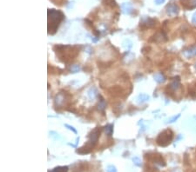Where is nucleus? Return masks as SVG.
Masks as SVG:
<instances>
[{"instance_id": "f257e3e1", "label": "nucleus", "mask_w": 196, "mask_h": 172, "mask_svg": "<svg viewBox=\"0 0 196 172\" xmlns=\"http://www.w3.org/2000/svg\"><path fill=\"white\" fill-rule=\"evenodd\" d=\"M53 50L56 52L57 57L64 63H68L73 60L79 53L77 46L57 44L53 47Z\"/></svg>"}, {"instance_id": "f03ea898", "label": "nucleus", "mask_w": 196, "mask_h": 172, "mask_svg": "<svg viewBox=\"0 0 196 172\" xmlns=\"http://www.w3.org/2000/svg\"><path fill=\"white\" fill-rule=\"evenodd\" d=\"M48 34L53 35L58 31L60 24L65 19L64 13L59 10L48 9Z\"/></svg>"}, {"instance_id": "7ed1b4c3", "label": "nucleus", "mask_w": 196, "mask_h": 172, "mask_svg": "<svg viewBox=\"0 0 196 172\" xmlns=\"http://www.w3.org/2000/svg\"><path fill=\"white\" fill-rule=\"evenodd\" d=\"M102 129L100 127H96L93 130L91 131V133L88 135V141L87 143L81 148H79L77 150V153L79 154H88L92 151V150L95 147L97 142H98L100 133Z\"/></svg>"}, {"instance_id": "20e7f679", "label": "nucleus", "mask_w": 196, "mask_h": 172, "mask_svg": "<svg viewBox=\"0 0 196 172\" xmlns=\"http://www.w3.org/2000/svg\"><path fill=\"white\" fill-rule=\"evenodd\" d=\"M174 139V132L172 129H167L159 133L158 137L156 138V143L158 145L161 147H166L171 143Z\"/></svg>"}, {"instance_id": "39448f33", "label": "nucleus", "mask_w": 196, "mask_h": 172, "mask_svg": "<svg viewBox=\"0 0 196 172\" xmlns=\"http://www.w3.org/2000/svg\"><path fill=\"white\" fill-rule=\"evenodd\" d=\"M145 157L146 159L148 161H151L156 164H159L160 166H166V162L163 158V157L159 154V153H154V152H152V153H147L145 155Z\"/></svg>"}, {"instance_id": "423d86ee", "label": "nucleus", "mask_w": 196, "mask_h": 172, "mask_svg": "<svg viewBox=\"0 0 196 172\" xmlns=\"http://www.w3.org/2000/svg\"><path fill=\"white\" fill-rule=\"evenodd\" d=\"M157 20L154 18H152L150 17H143L141 20V29H149V28H152L154 26H156Z\"/></svg>"}, {"instance_id": "0eeeda50", "label": "nucleus", "mask_w": 196, "mask_h": 172, "mask_svg": "<svg viewBox=\"0 0 196 172\" xmlns=\"http://www.w3.org/2000/svg\"><path fill=\"white\" fill-rule=\"evenodd\" d=\"M66 101V94L63 92H59L56 95L54 98V104L58 108H62Z\"/></svg>"}, {"instance_id": "6e6552de", "label": "nucleus", "mask_w": 196, "mask_h": 172, "mask_svg": "<svg viewBox=\"0 0 196 172\" xmlns=\"http://www.w3.org/2000/svg\"><path fill=\"white\" fill-rule=\"evenodd\" d=\"M166 14L170 17H174L177 16L180 12V9L178 7V5L175 3H170L166 5Z\"/></svg>"}, {"instance_id": "1a4fd4ad", "label": "nucleus", "mask_w": 196, "mask_h": 172, "mask_svg": "<svg viewBox=\"0 0 196 172\" xmlns=\"http://www.w3.org/2000/svg\"><path fill=\"white\" fill-rule=\"evenodd\" d=\"M107 92L110 96L117 97V96H122L124 95V89L120 88V86H112L110 87L107 89Z\"/></svg>"}, {"instance_id": "9d476101", "label": "nucleus", "mask_w": 196, "mask_h": 172, "mask_svg": "<svg viewBox=\"0 0 196 172\" xmlns=\"http://www.w3.org/2000/svg\"><path fill=\"white\" fill-rule=\"evenodd\" d=\"M181 83H180V78L179 77H177V78H175V79H174L173 81H172V83L170 84V85H167V89L170 91V93H173V92H175V91H177L180 88H181ZM168 91V92H169Z\"/></svg>"}, {"instance_id": "9b49d317", "label": "nucleus", "mask_w": 196, "mask_h": 172, "mask_svg": "<svg viewBox=\"0 0 196 172\" xmlns=\"http://www.w3.org/2000/svg\"><path fill=\"white\" fill-rule=\"evenodd\" d=\"M181 5L186 10H193L196 8V0H180Z\"/></svg>"}, {"instance_id": "f8f14e48", "label": "nucleus", "mask_w": 196, "mask_h": 172, "mask_svg": "<svg viewBox=\"0 0 196 172\" xmlns=\"http://www.w3.org/2000/svg\"><path fill=\"white\" fill-rule=\"evenodd\" d=\"M182 54L186 58H192L194 57H196V45L189 47L188 49L183 50Z\"/></svg>"}, {"instance_id": "ddd939ff", "label": "nucleus", "mask_w": 196, "mask_h": 172, "mask_svg": "<svg viewBox=\"0 0 196 172\" xmlns=\"http://www.w3.org/2000/svg\"><path fill=\"white\" fill-rule=\"evenodd\" d=\"M120 7H121L122 12L124 14H131L133 10V5L131 3H121Z\"/></svg>"}, {"instance_id": "4468645a", "label": "nucleus", "mask_w": 196, "mask_h": 172, "mask_svg": "<svg viewBox=\"0 0 196 172\" xmlns=\"http://www.w3.org/2000/svg\"><path fill=\"white\" fill-rule=\"evenodd\" d=\"M152 38H153V39H154V42H165V41L167 40L166 36V34H165L164 31L157 32Z\"/></svg>"}, {"instance_id": "2eb2a0df", "label": "nucleus", "mask_w": 196, "mask_h": 172, "mask_svg": "<svg viewBox=\"0 0 196 172\" xmlns=\"http://www.w3.org/2000/svg\"><path fill=\"white\" fill-rule=\"evenodd\" d=\"M87 95H88V96H89L90 99H92V100L95 99L97 97V96H98V91H97L96 88L95 87L90 88L88 89V91H87Z\"/></svg>"}, {"instance_id": "dca6fc26", "label": "nucleus", "mask_w": 196, "mask_h": 172, "mask_svg": "<svg viewBox=\"0 0 196 172\" xmlns=\"http://www.w3.org/2000/svg\"><path fill=\"white\" fill-rule=\"evenodd\" d=\"M153 78H154V80L158 84H163L166 81V77L162 73H156V74H154Z\"/></svg>"}, {"instance_id": "f3484780", "label": "nucleus", "mask_w": 196, "mask_h": 172, "mask_svg": "<svg viewBox=\"0 0 196 172\" xmlns=\"http://www.w3.org/2000/svg\"><path fill=\"white\" fill-rule=\"evenodd\" d=\"M149 96L147 94H145V93H141L138 96H137V102L139 103H143L145 102H147L149 100Z\"/></svg>"}, {"instance_id": "a211bd4d", "label": "nucleus", "mask_w": 196, "mask_h": 172, "mask_svg": "<svg viewBox=\"0 0 196 172\" xmlns=\"http://www.w3.org/2000/svg\"><path fill=\"white\" fill-rule=\"evenodd\" d=\"M99 102H98V110L99 111H102V112H104L105 111V107H106V103H105V101L102 98V96H99Z\"/></svg>"}, {"instance_id": "6ab92c4d", "label": "nucleus", "mask_w": 196, "mask_h": 172, "mask_svg": "<svg viewBox=\"0 0 196 172\" xmlns=\"http://www.w3.org/2000/svg\"><path fill=\"white\" fill-rule=\"evenodd\" d=\"M103 3L108 7H111V8H114V7H117V3L115 2V0H104L103 1Z\"/></svg>"}, {"instance_id": "aec40b11", "label": "nucleus", "mask_w": 196, "mask_h": 172, "mask_svg": "<svg viewBox=\"0 0 196 172\" xmlns=\"http://www.w3.org/2000/svg\"><path fill=\"white\" fill-rule=\"evenodd\" d=\"M80 70H81V68H80V66L78 65V64H73V65H71V66L69 67V71H70L72 73H77V72L80 71Z\"/></svg>"}, {"instance_id": "412c9836", "label": "nucleus", "mask_w": 196, "mask_h": 172, "mask_svg": "<svg viewBox=\"0 0 196 172\" xmlns=\"http://www.w3.org/2000/svg\"><path fill=\"white\" fill-rule=\"evenodd\" d=\"M104 129H105V134H106L107 136H112V132H113V125H112V124H108V125H106Z\"/></svg>"}, {"instance_id": "4be33fe9", "label": "nucleus", "mask_w": 196, "mask_h": 172, "mask_svg": "<svg viewBox=\"0 0 196 172\" xmlns=\"http://www.w3.org/2000/svg\"><path fill=\"white\" fill-rule=\"evenodd\" d=\"M189 96L193 98V99H196V88H191L189 89Z\"/></svg>"}, {"instance_id": "5701e85b", "label": "nucleus", "mask_w": 196, "mask_h": 172, "mask_svg": "<svg viewBox=\"0 0 196 172\" xmlns=\"http://www.w3.org/2000/svg\"><path fill=\"white\" fill-rule=\"evenodd\" d=\"M181 117V114H178L177 116H174V117H173L172 118H170L168 121H167V123H169V124H172V123H174L175 121H177L178 119H179V117Z\"/></svg>"}, {"instance_id": "b1692460", "label": "nucleus", "mask_w": 196, "mask_h": 172, "mask_svg": "<svg viewBox=\"0 0 196 172\" xmlns=\"http://www.w3.org/2000/svg\"><path fill=\"white\" fill-rule=\"evenodd\" d=\"M133 161L134 164H136L137 166H141V159L139 157H134L133 159Z\"/></svg>"}, {"instance_id": "393cba45", "label": "nucleus", "mask_w": 196, "mask_h": 172, "mask_svg": "<svg viewBox=\"0 0 196 172\" xmlns=\"http://www.w3.org/2000/svg\"><path fill=\"white\" fill-rule=\"evenodd\" d=\"M107 172H117V170L113 165H109L107 167Z\"/></svg>"}, {"instance_id": "a878e982", "label": "nucleus", "mask_w": 196, "mask_h": 172, "mask_svg": "<svg viewBox=\"0 0 196 172\" xmlns=\"http://www.w3.org/2000/svg\"><path fill=\"white\" fill-rule=\"evenodd\" d=\"M65 127H66L68 129H70V130H72L73 133H75V134H77V130L74 129L72 126H71V125H69V124H65Z\"/></svg>"}, {"instance_id": "bb28decb", "label": "nucleus", "mask_w": 196, "mask_h": 172, "mask_svg": "<svg viewBox=\"0 0 196 172\" xmlns=\"http://www.w3.org/2000/svg\"><path fill=\"white\" fill-rule=\"evenodd\" d=\"M192 23H193L194 24H196V12L194 13V15H193V17H192Z\"/></svg>"}, {"instance_id": "cd10ccee", "label": "nucleus", "mask_w": 196, "mask_h": 172, "mask_svg": "<svg viewBox=\"0 0 196 172\" xmlns=\"http://www.w3.org/2000/svg\"><path fill=\"white\" fill-rule=\"evenodd\" d=\"M154 2L156 4H161L165 2V0H154Z\"/></svg>"}, {"instance_id": "c85d7f7f", "label": "nucleus", "mask_w": 196, "mask_h": 172, "mask_svg": "<svg viewBox=\"0 0 196 172\" xmlns=\"http://www.w3.org/2000/svg\"><path fill=\"white\" fill-rule=\"evenodd\" d=\"M51 1H52L53 3H55V4H59V3L62 2V0H51Z\"/></svg>"}, {"instance_id": "c756f323", "label": "nucleus", "mask_w": 196, "mask_h": 172, "mask_svg": "<svg viewBox=\"0 0 196 172\" xmlns=\"http://www.w3.org/2000/svg\"><path fill=\"white\" fill-rule=\"evenodd\" d=\"M171 172H181L179 170H174V171H172Z\"/></svg>"}, {"instance_id": "7c9ffc66", "label": "nucleus", "mask_w": 196, "mask_h": 172, "mask_svg": "<svg viewBox=\"0 0 196 172\" xmlns=\"http://www.w3.org/2000/svg\"><path fill=\"white\" fill-rule=\"evenodd\" d=\"M195 70H196V63H195Z\"/></svg>"}]
</instances>
